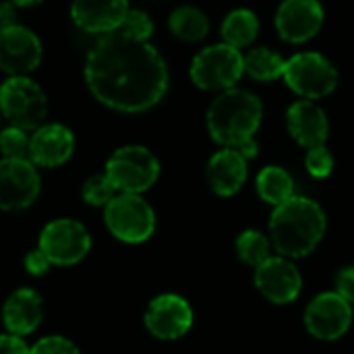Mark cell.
Segmentation results:
<instances>
[{"mask_svg":"<svg viewBox=\"0 0 354 354\" xmlns=\"http://www.w3.org/2000/svg\"><path fill=\"white\" fill-rule=\"evenodd\" d=\"M44 317V301L33 288H17L2 305V324L8 334L25 338L33 334Z\"/></svg>","mask_w":354,"mask_h":354,"instance_id":"cell-19","label":"cell"},{"mask_svg":"<svg viewBox=\"0 0 354 354\" xmlns=\"http://www.w3.org/2000/svg\"><path fill=\"white\" fill-rule=\"evenodd\" d=\"M282 79L305 100H319L336 91L338 71L319 52H299L286 60Z\"/></svg>","mask_w":354,"mask_h":354,"instance_id":"cell-8","label":"cell"},{"mask_svg":"<svg viewBox=\"0 0 354 354\" xmlns=\"http://www.w3.org/2000/svg\"><path fill=\"white\" fill-rule=\"evenodd\" d=\"M89 91L104 106L137 114L153 108L168 91V66L149 44L118 29L100 37L85 60Z\"/></svg>","mask_w":354,"mask_h":354,"instance_id":"cell-1","label":"cell"},{"mask_svg":"<svg viewBox=\"0 0 354 354\" xmlns=\"http://www.w3.org/2000/svg\"><path fill=\"white\" fill-rule=\"evenodd\" d=\"M104 174L118 193L143 195L156 185L160 162L153 151L143 145H124L108 158Z\"/></svg>","mask_w":354,"mask_h":354,"instance_id":"cell-4","label":"cell"},{"mask_svg":"<svg viewBox=\"0 0 354 354\" xmlns=\"http://www.w3.org/2000/svg\"><path fill=\"white\" fill-rule=\"evenodd\" d=\"M257 193L266 203L280 205L295 197V180L280 166H266L257 174Z\"/></svg>","mask_w":354,"mask_h":354,"instance_id":"cell-22","label":"cell"},{"mask_svg":"<svg viewBox=\"0 0 354 354\" xmlns=\"http://www.w3.org/2000/svg\"><path fill=\"white\" fill-rule=\"evenodd\" d=\"M129 12L127 0H73L71 17L87 33H112Z\"/></svg>","mask_w":354,"mask_h":354,"instance_id":"cell-18","label":"cell"},{"mask_svg":"<svg viewBox=\"0 0 354 354\" xmlns=\"http://www.w3.org/2000/svg\"><path fill=\"white\" fill-rule=\"evenodd\" d=\"M41 191L37 166L29 160H0V209L21 212L35 203Z\"/></svg>","mask_w":354,"mask_h":354,"instance_id":"cell-10","label":"cell"},{"mask_svg":"<svg viewBox=\"0 0 354 354\" xmlns=\"http://www.w3.org/2000/svg\"><path fill=\"white\" fill-rule=\"evenodd\" d=\"M118 31L133 37V39L147 41L151 37V33H153V23H151L147 12H143L139 8H129V12L124 15Z\"/></svg>","mask_w":354,"mask_h":354,"instance_id":"cell-28","label":"cell"},{"mask_svg":"<svg viewBox=\"0 0 354 354\" xmlns=\"http://www.w3.org/2000/svg\"><path fill=\"white\" fill-rule=\"evenodd\" d=\"M37 249L52 266H77L91 251V234L79 220L58 218L41 228Z\"/></svg>","mask_w":354,"mask_h":354,"instance_id":"cell-9","label":"cell"},{"mask_svg":"<svg viewBox=\"0 0 354 354\" xmlns=\"http://www.w3.org/2000/svg\"><path fill=\"white\" fill-rule=\"evenodd\" d=\"M15 6H35V4H39L41 0H10Z\"/></svg>","mask_w":354,"mask_h":354,"instance_id":"cell-35","label":"cell"},{"mask_svg":"<svg viewBox=\"0 0 354 354\" xmlns=\"http://www.w3.org/2000/svg\"><path fill=\"white\" fill-rule=\"evenodd\" d=\"M168 25H170V31L183 41H199L209 31V21L205 12L191 4H185L172 10Z\"/></svg>","mask_w":354,"mask_h":354,"instance_id":"cell-23","label":"cell"},{"mask_svg":"<svg viewBox=\"0 0 354 354\" xmlns=\"http://www.w3.org/2000/svg\"><path fill=\"white\" fill-rule=\"evenodd\" d=\"M259 33V19L249 8H236L226 15L222 23V39L224 44L241 50L251 46Z\"/></svg>","mask_w":354,"mask_h":354,"instance_id":"cell-21","label":"cell"},{"mask_svg":"<svg viewBox=\"0 0 354 354\" xmlns=\"http://www.w3.org/2000/svg\"><path fill=\"white\" fill-rule=\"evenodd\" d=\"M247 172H249L247 158L232 147H224L212 156V160L207 162L205 174H207V183L216 195L232 197L243 189V185L247 180Z\"/></svg>","mask_w":354,"mask_h":354,"instance_id":"cell-20","label":"cell"},{"mask_svg":"<svg viewBox=\"0 0 354 354\" xmlns=\"http://www.w3.org/2000/svg\"><path fill=\"white\" fill-rule=\"evenodd\" d=\"M324 17L319 0H284L276 12V29L284 41L305 44L319 33Z\"/></svg>","mask_w":354,"mask_h":354,"instance_id":"cell-14","label":"cell"},{"mask_svg":"<svg viewBox=\"0 0 354 354\" xmlns=\"http://www.w3.org/2000/svg\"><path fill=\"white\" fill-rule=\"evenodd\" d=\"M29 354H81L79 346L64 336H44L33 346H29Z\"/></svg>","mask_w":354,"mask_h":354,"instance_id":"cell-30","label":"cell"},{"mask_svg":"<svg viewBox=\"0 0 354 354\" xmlns=\"http://www.w3.org/2000/svg\"><path fill=\"white\" fill-rule=\"evenodd\" d=\"M305 166H307L311 176L328 178L332 174V170H334V156H332V151L326 145L311 147V149H307Z\"/></svg>","mask_w":354,"mask_h":354,"instance_id":"cell-29","label":"cell"},{"mask_svg":"<svg viewBox=\"0 0 354 354\" xmlns=\"http://www.w3.org/2000/svg\"><path fill=\"white\" fill-rule=\"evenodd\" d=\"M245 75L241 50L228 44H214L203 48L191 62V81L205 91L232 89Z\"/></svg>","mask_w":354,"mask_h":354,"instance_id":"cell-7","label":"cell"},{"mask_svg":"<svg viewBox=\"0 0 354 354\" xmlns=\"http://www.w3.org/2000/svg\"><path fill=\"white\" fill-rule=\"evenodd\" d=\"M0 112L12 127L35 131L46 120L48 97L35 81L15 75L0 85Z\"/></svg>","mask_w":354,"mask_h":354,"instance_id":"cell-6","label":"cell"},{"mask_svg":"<svg viewBox=\"0 0 354 354\" xmlns=\"http://www.w3.org/2000/svg\"><path fill=\"white\" fill-rule=\"evenodd\" d=\"M263 106L261 100L247 89H226L222 91L207 110V131L216 143L222 147H232L241 151L247 160L255 158L259 147L255 143V133L261 127Z\"/></svg>","mask_w":354,"mask_h":354,"instance_id":"cell-2","label":"cell"},{"mask_svg":"<svg viewBox=\"0 0 354 354\" xmlns=\"http://www.w3.org/2000/svg\"><path fill=\"white\" fill-rule=\"evenodd\" d=\"M243 62H245V73L253 77L255 81H263V83L280 79L286 68V60L278 52L268 50V48L249 50L243 56Z\"/></svg>","mask_w":354,"mask_h":354,"instance_id":"cell-24","label":"cell"},{"mask_svg":"<svg viewBox=\"0 0 354 354\" xmlns=\"http://www.w3.org/2000/svg\"><path fill=\"white\" fill-rule=\"evenodd\" d=\"M0 354H29V346L23 338L12 334H0Z\"/></svg>","mask_w":354,"mask_h":354,"instance_id":"cell-33","label":"cell"},{"mask_svg":"<svg viewBox=\"0 0 354 354\" xmlns=\"http://www.w3.org/2000/svg\"><path fill=\"white\" fill-rule=\"evenodd\" d=\"M257 290L274 305L292 303L303 288V278L297 266L286 257H270L266 263L255 268Z\"/></svg>","mask_w":354,"mask_h":354,"instance_id":"cell-15","label":"cell"},{"mask_svg":"<svg viewBox=\"0 0 354 354\" xmlns=\"http://www.w3.org/2000/svg\"><path fill=\"white\" fill-rule=\"evenodd\" d=\"M336 292L348 301L351 305L354 303V266L353 268H344L338 272L336 276Z\"/></svg>","mask_w":354,"mask_h":354,"instance_id":"cell-32","label":"cell"},{"mask_svg":"<svg viewBox=\"0 0 354 354\" xmlns=\"http://www.w3.org/2000/svg\"><path fill=\"white\" fill-rule=\"evenodd\" d=\"M0 153L12 160H29V135L19 127L0 129Z\"/></svg>","mask_w":354,"mask_h":354,"instance_id":"cell-27","label":"cell"},{"mask_svg":"<svg viewBox=\"0 0 354 354\" xmlns=\"http://www.w3.org/2000/svg\"><path fill=\"white\" fill-rule=\"evenodd\" d=\"M17 23V12H15V4L8 2H0V27H8Z\"/></svg>","mask_w":354,"mask_h":354,"instance_id":"cell-34","label":"cell"},{"mask_svg":"<svg viewBox=\"0 0 354 354\" xmlns=\"http://www.w3.org/2000/svg\"><path fill=\"white\" fill-rule=\"evenodd\" d=\"M326 234L324 209L307 197H290L276 205L270 218V239L274 249L286 259L311 255Z\"/></svg>","mask_w":354,"mask_h":354,"instance_id":"cell-3","label":"cell"},{"mask_svg":"<svg viewBox=\"0 0 354 354\" xmlns=\"http://www.w3.org/2000/svg\"><path fill=\"white\" fill-rule=\"evenodd\" d=\"M23 266H25L27 274H31V276H44V274H48L50 268H52L50 259H48L39 249L29 251V253L25 255V259H23Z\"/></svg>","mask_w":354,"mask_h":354,"instance_id":"cell-31","label":"cell"},{"mask_svg":"<svg viewBox=\"0 0 354 354\" xmlns=\"http://www.w3.org/2000/svg\"><path fill=\"white\" fill-rule=\"evenodd\" d=\"M270 239L257 230H245L239 239H236V255L241 261H245L247 266L259 268L261 263H266L272 255H270Z\"/></svg>","mask_w":354,"mask_h":354,"instance_id":"cell-25","label":"cell"},{"mask_svg":"<svg viewBox=\"0 0 354 354\" xmlns=\"http://www.w3.org/2000/svg\"><path fill=\"white\" fill-rule=\"evenodd\" d=\"M41 62V41L39 37L15 23L0 27V68L8 75H25Z\"/></svg>","mask_w":354,"mask_h":354,"instance_id":"cell-13","label":"cell"},{"mask_svg":"<svg viewBox=\"0 0 354 354\" xmlns=\"http://www.w3.org/2000/svg\"><path fill=\"white\" fill-rule=\"evenodd\" d=\"M286 127L292 139L311 149L326 145L330 135V120L313 100H299L286 112Z\"/></svg>","mask_w":354,"mask_h":354,"instance_id":"cell-17","label":"cell"},{"mask_svg":"<svg viewBox=\"0 0 354 354\" xmlns=\"http://www.w3.org/2000/svg\"><path fill=\"white\" fill-rule=\"evenodd\" d=\"M143 322H145L147 332L153 338L170 342V340L183 338L191 330L193 309L183 297L166 292V295L156 297L147 305Z\"/></svg>","mask_w":354,"mask_h":354,"instance_id":"cell-12","label":"cell"},{"mask_svg":"<svg viewBox=\"0 0 354 354\" xmlns=\"http://www.w3.org/2000/svg\"><path fill=\"white\" fill-rule=\"evenodd\" d=\"M353 324V307L338 292L315 297L305 311V326L317 340L332 342L342 338Z\"/></svg>","mask_w":354,"mask_h":354,"instance_id":"cell-11","label":"cell"},{"mask_svg":"<svg viewBox=\"0 0 354 354\" xmlns=\"http://www.w3.org/2000/svg\"><path fill=\"white\" fill-rule=\"evenodd\" d=\"M116 195H118V191L114 189V185L110 183V178L104 172L89 176L83 183V189H81L83 201L89 203L91 207H106Z\"/></svg>","mask_w":354,"mask_h":354,"instance_id":"cell-26","label":"cell"},{"mask_svg":"<svg viewBox=\"0 0 354 354\" xmlns=\"http://www.w3.org/2000/svg\"><path fill=\"white\" fill-rule=\"evenodd\" d=\"M106 228L114 239L127 245H141L156 232V212L141 197L131 193H118L104 207Z\"/></svg>","mask_w":354,"mask_h":354,"instance_id":"cell-5","label":"cell"},{"mask_svg":"<svg viewBox=\"0 0 354 354\" xmlns=\"http://www.w3.org/2000/svg\"><path fill=\"white\" fill-rule=\"evenodd\" d=\"M75 151V135L60 122L37 127L29 135V162L37 168H58L71 160Z\"/></svg>","mask_w":354,"mask_h":354,"instance_id":"cell-16","label":"cell"}]
</instances>
